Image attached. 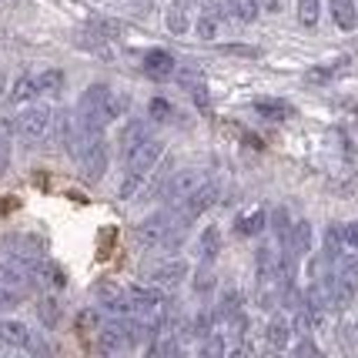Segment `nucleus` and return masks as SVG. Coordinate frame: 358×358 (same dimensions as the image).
Instances as JSON below:
<instances>
[{"label": "nucleus", "instance_id": "obj_1", "mask_svg": "<svg viewBox=\"0 0 358 358\" xmlns=\"http://www.w3.org/2000/svg\"><path fill=\"white\" fill-rule=\"evenodd\" d=\"M67 151L78 161V171H80V181H84V185H97V181L108 174L110 151H108L104 131H84V127H78V121H74V131H71V138H67Z\"/></svg>", "mask_w": 358, "mask_h": 358}, {"label": "nucleus", "instance_id": "obj_2", "mask_svg": "<svg viewBox=\"0 0 358 358\" xmlns=\"http://www.w3.org/2000/svg\"><path fill=\"white\" fill-rule=\"evenodd\" d=\"M187 234V224L178 215H174V208H157L151 211L144 221L134 224V241H138L141 248H161V251H174L181 241H185Z\"/></svg>", "mask_w": 358, "mask_h": 358}, {"label": "nucleus", "instance_id": "obj_3", "mask_svg": "<svg viewBox=\"0 0 358 358\" xmlns=\"http://www.w3.org/2000/svg\"><path fill=\"white\" fill-rule=\"evenodd\" d=\"M121 97L114 94V87L108 84H91L87 91L80 94L78 101V127L84 131H108V124H114L121 117Z\"/></svg>", "mask_w": 358, "mask_h": 358}, {"label": "nucleus", "instance_id": "obj_4", "mask_svg": "<svg viewBox=\"0 0 358 358\" xmlns=\"http://www.w3.org/2000/svg\"><path fill=\"white\" fill-rule=\"evenodd\" d=\"M161 157H164V141L151 134V138L144 141L138 151L124 161V174H121V185H117V198H121V201L138 198L141 187L148 185V178L155 174V168H157V161H161Z\"/></svg>", "mask_w": 358, "mask_h": 358}, {"label": "nucleus", "instance_id": "obj_5", "mask_svg": "<svg viewBox=\"0 0 358 358\" xmlns=\"http://www.w3.org/2000/svg\"><path fill=\"white\" fill-rule=\"evenodd\" d=\"M322 281H325L328 295H331V305L348 308L358 295V251L355 255H338L322 275Z\"/></svg>", "mask_w": 358, "mask_h": 358}, {"label": "nucleus", "instance_id": "obj_6", "mask_svg": "<svg viewBox=\"0 0 358 358\" xmlns=\"http://www.w3.org/2000/svg\"><path fill=\"white\" fill-rule=\"evenodd\" d=\"M54 117H57V114L47 108V104H27V108L14 117V131L20 134V141L41 144V141H47V134H50Z\"/></svg>", "mask_w": 358, "mask_h": 358}, {"label": "nucleus", "instance_id": "obj_7", "mask_svg": "<svg viewBox=\"0 0 358 358\" xmlns=\"http://www.w3.org/2000/svg\"><path fill=\"white\" fill-rule=\"evenodd\" d=\"M211 178H208V171H201V168H185V171H174L164 178V185H161V194H157V201L164 204H178L185 201L187 194H194L201 185H208Z\"/></svg>", "mask_w": 358, "mask_h": 358}, {"label": "nucleus", "instance_id": "obj_8", "mask_svg": "<svg viewBox=\"0 0 358 358\" xmlns=\"http://www.w3.org/2000/svg\"><path fill=\"white\" fill-rule=\"evenodd\" d=\"M187 275H191V268L185 258H157V262H148L141 268L144 285H155V288H178Z\"/></svg>", "mask_w": 358, "mask_h": 358}, {"label": "nucleus", "instance_id": "obj_9", "mask_svg": "<svg viewBox=\"0 0 358 358\" xmlns=\"http://www.w3.org/2000/svg\"><path fill=\"white\" fill-rule=\"evenodd\" d=\"M228 17H231V0H201L194 14V31L201 41H215Z\"/></svg>", "mask_w": 358, "mask_h": 358}, {"label": "nucleus", "instance_id": "obj_10", "mask_svg": "<svg viewBox=\"0 0 358 358\" xmlns=\"http://www.w3.org/2000/svg\"><path fill=\"white\" fill-rule=\"evenodd\" d=\"M218 201V185L215 181H208V185H201L194 194H187L185 201H178V204H168V208H174V215L185 221V224H191V221H198L211 208V204Z\"/></svg>", "mask_w": 358, "mask_h": 358}, {"label": "nucleus", "instance_id": "obj_11", "mask_svg": "<svg viewBox=\"0 0 358 358\" xmlns=\"http://www.w3.org/2000/svg\"><path fill=\"white\" fill-rule=\"evenodd\" d=\"M0 345L17 348V352H44L41 338L24 322H17V318H0Z\"/></svg>", "mask_w": 358, "mask_h": 358}, {"label": "nucleus", "instance_id": "obj_12", "mask_svg": "<svg viewBox=\"0 0 358 358\" xmlns=\"http://www.w3.org/2000/svg\"><path fill=\"white\" fill-rule=\"evenodd\" d=\"M141 71H144V78L151 80H171L178 74V57H174L171 50H164V47H151V50H144V57H141Z\"/></svg>", "mask_w": 358, "mask_h": 358}, {"label": "nucleus", "instance_id": "obj_13", "mask_svg": "<svg viewBox=\"0 0 358 358\" xmlns=\"http://www.w3.org/2000/svg\"><path fill=\"white\" fill-rule=\"evenodd\" d=\"M174 78L181 80V87H185V94L191 97V104L198 110H211V91H208V80H204V74L198 71V67H181Z\"/></svg>", "mask_w": 358, "mask_h": 358}, {"label": "nucleus", "instance_id": "obj_14", "mask_svg": "<svg viewBox=\"0 0 358 358\" xmlns=\"http://www.w3.org/2000/svg\"><path fill=\"white\" fill-rule=\"evenodd\" d=\"M198 3L201 0H171L168 3V14H164V24L171 34H187L194 27V14H198Z\"/></svg>", "mask_w": 358, "mask_h": 358}, {"label": "nucleus", "instance_id": "obj_15", "mask_svg": "<svg viewBox=\"0 0 358 358\" xmlns=\"http://www.w3.org/2000/svg\"><path fill=\"white\" fill-rule=\"evenodd\" d=\"M3 248L17 262H24V258H44L47 255V245L41 238H34V234H7L3 238Z\"/></svg>", "mask_w": 358, "mask_h": 358}, {"label": "nucleus", "instance_id": "obj_16", "mask_svg": "<svg viewBox=\"0 0 358 358\" xmlns=\"http://www.w3.org/2000/svg\"><path fill=\"white\" fill-rule=\"evenodd\" d=\"M251 110L258 117H265V121H292L295 117V108L288 101H281V97H255Z\"/></svg>", "mask_w": 358, "mask_h": 358}, {"label": "nucleus", "instance_id": "obj_17", "mask_svg": "<svg viewBox=\"0 0 358 358\" xmlns=\"http://www.w3.org/2000/svg\"><path fill=\"white\" fill-rule=\"evenodd\" d=\"M151 138V127L144 124V121H134V117H131V121H127L124 127H121V134H117V144H121V157H131L134 155V151H138L141 144H144V141Z\"/></svg>", "mask_w": 358, "mask_h": 358}, {"label": "nucleus", "instance_id": "obj_18", "mask_svg": "<svg viewBox=\"0 0 358 358\" xmlns=\"http://www.w3.org/2000/svg\"><path fill=\"white\" fill-rule=\"evenodd\" d=\"M292 335H295V331H292V322H288L285 315H275L265 328V342L271 352H285V348L292 345Z\"/></svg>", "mask_w": 358, "mask_h": 358}, {"label": "nucleus", "instance_id": "obj_19", "mask_svg": "<svg viewBox=\"0 0 358 358\" xmlns=\"http://www.w3.org/2000/svg\"><path fill=\"white\" fill-rule=\"evenodd\" d=\"M328 10L338 31H355L358 27V3L355 0H328Z\"/></svg>", "mask_w": 358, "mask_h": 358}, {"label": "nucleus", "instance_id": "obj_20", "mask_svg": "<svg viewBox=\"0 0 358 358\" xmlns=\"http://www.w3.org/2000/svg\"><path fill=\"white\" fill-rule=\"evenodd\" d=\"M281 251H288L292 258H305L308 251H312V224L308 221H295L292 224V241H288V248H281Z\"/></svg>", "mask_w": 358, "mask_h": 358}, {"label": "nucleus", "instance_id": "obj_21", "mask_svg": "<svg viewBox=\"0 0 358 358\" xmlns=\"http://www.w3.org/2000/svg\"><path fill=\"white\" fill-rule=\"evenodd\" d=\"M37 97H41L37 74H20V78L14 80L10 94H7V101H10V104H31V101H37Z\"/></svg>", "mask_w": 358, "mask_h": 358}, {"label": "nucleus", "instance_id": "obj_22", "mask_svg": "<svg viewBox=\"0 0 358 358\" xmlns=\"http://www.w3.org/2000/svg\"><path fill=\"white\" fill-rule=\"evenodd\" d=\"M265 228H268V211H262V208H255L248 215H238V221H234V234L238 238H255Z\"/></svg>", "mask_w": 358, "mask_h": 358}, {"label": "nucleus", "instance_id": "obj_23", "mask_svg": "<svg viewBox=\"0 0 358 358\" xmlns=\"http://www.w3.org/2000/svg\"><path fill=\"white\" fill-rule=\"evenodd\" d=\"M221 251V231L215 224H208L198 238V262H208V265H215V258H218Z\"/></svg>", "mask_w": 358, "mask_h": 358}, {"label": "nucleus", "instance_id": "obj_24", "mask_svg": "<svg viewBox=\"0 0 358 358\" xmlns=\"http://www.w3.org/2000/svg\"><path fill=\"white\" fill-rule=\"evenodd\" d=\"M295 17L301 27H318V20H322V0H295Z\"/></svg>", "mask_w": 358, "mask_h": 358}, {"label": "nucleus", "instance_id": "obj_25", "mask_svg": "<svg viewBox=\"0 0 358 358\" xmlns=\"http://www.w3.org/2000/svg\"><path fill=\"white\" fill-rule=\"evenodd\" d=\"M148 114H151L155 124H174V117H178V110H174L168 97H151L148 101Z\"/></svg>", "mask_w": 358, "mask_h": 358}, {"label": "nucleus", "instance_id": "obj_26", "mask_svg": "<svg viewBox=\"0 0 358 358\" xmlns=\"http://www.w3.org/2000/svg\"><path fill=\"white\" fill-rule=\"evenodd\" d=\"M64 71H57V67H50V71H41L37 74V87H41V94H50V97H57V94L64 91Z\"/></svg>", "mask_w": 358, "mask_h": 358}, {"label": "nucleus", "instance_id": "obj_27", "mask_svg": "<svg viewBox=\"0 0 358 358\" xmlns=\"http://www.w3.org/2000/svg\"><path fill=\"white\" fill-rule=\"evenodd\" d=\"M262 14V3L258 0H231V17L238 24H255Z\"/></svg>", "mask_w": 358, "mask_h": 358}, {"label": "nucleus", "instance_id": "obj_28", "mask_svg": "<svg viewBox=\"0 0 358 358\" xmlns=\"http://www.w3.org/2000/svg\"><path fill=\"white\" fill-rule=\"evenodd\" d=\"M37 315H41V322H44L47 328H57V322H61V301L44 295L37 301Z\"/></svg>", "mask_w": 358, "mask_h": 358}, {"label": "nucleus", "instance_id": "obj_29", "mask_svg": "<svg viewBox=\"0 0 358 358\" xmlns=\"http://www.w3.org/2000/svg\"><path fill=\"white\" fill-rule=\"evenodd\" d=\"M345 64L348 61H331V64H325V67H315V71H308V80L312 84H325V80H335V78H342L345 74Z\"/></svg>", "mask_w": 358, "mask_h": 358}, {"label": "nucleus", "instance_id": "obj_30", "mask_svg": "<svg viewBox=\"0 0 358 358\" xmlns=\"http://www.w3.org/2000/svg\"><path fill=\"white\" fill-rule=\"evenodd\" d=\"M211 288H215V265L201 262V265H198V278H194V292H198V295H208Z\"/></svg>", "mask_w": 358, "mask_h": 358}, {"label": "nucleus", "instance_id": "obj_31", "mask_svg": "<svg viewBox=\"0 0 358 358\" xmlns=\"http://www.w3.org/2000/svg\"><path fill=\"white\" fill-rule=\"evenodd\" d=\"M198 352H201V355H224L228 345H224V338H221L218 331H211V335H204V342H201Z\"/></svg>", "mask_w": 358, "mask_h": 358}, {"label": "nucleus", "instance_id": "obj_32", "mask_svg": "<svg viewBox=\"0 0 358 358\" xmlns=\"http://www.w3.org/2000/svg\"><path fill=\"white\" fill-rule=\"evenodd\" d=\"M17 305H20V295H17L10 285L0 281V312H10V308H17Z\"/></svg>", "mask_w": 358, "mask_h": 358}, {"label": "nucleus", "instance_id": "obj_33", "mask_svg": "<svg viewBox=\"0 0 358 358\" xmlns=\"http://www.w3.org/2000/svg\"><path fill=\"white\" fill-rule=\"evenodd\" d=\"M10 168V131H0V178Z\"/></svg>", "mask_w": 358, "mask_h": 358}, {"label": "nucleus", "instance_id": "obj_34", "mask_svg": "<svg viewBox=\"0 0 358 358\" xmlns=\"http://www.w3.org/2000/svg\"><path fill=\"white\" fill-rule=\"evenodd\" d=\"M342 245L345 248H352V251H358V221L342 224Z\"/></svg>", "mask_w": 358, "mask_h": 358}, {"label": "nucleus", "instance_id": "obj_35", "mask_svg": "<svg viewBox=\"0 0 358 358\" xmlns=\"http://www.w3.org/2000/svg\"><path fill=\"white\" fill-rule=\"evenodd\" d=\"M131 10L138 17H151V10H155V0H131Z\"/></svg>", "mask_w": 358, "mask_h": 358}, {"label": "nucleus", "instance_id": "obj_36", "mask_svg": "<svg viewBox=\"0 0 358 358\" xmlns=\"http://www.w3.org/2000/svg\"><path fill=\"white\" fill-rule=\"evenodd\" d=\"M262 3V10H268V14H278L281 10V0H258Z\"/></svg>", "mask_w": 358, "mask_h": 358}, {"label": "nucleus", "instance_id": "obj_37", "mask_svg": "<svg viewBox=\"0 0 358 358\" xmlns=\"http://www.w3.org/2000/svg\"><path fill=\"white\" fill-rule=\"evenodd\" d=\"M3 87H7V74L0 71V94H3Z\"/></svg>", "mask_w": 358, "mask_h": 358}]
</instances>
